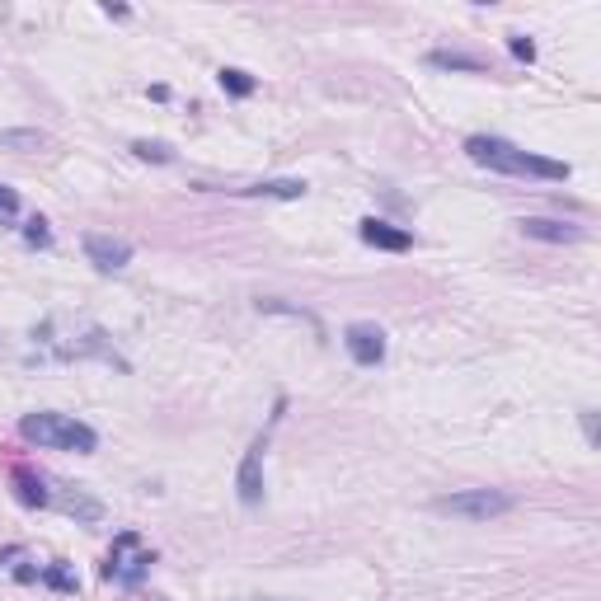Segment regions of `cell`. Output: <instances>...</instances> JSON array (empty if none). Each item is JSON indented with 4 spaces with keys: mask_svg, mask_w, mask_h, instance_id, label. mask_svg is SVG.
Masks as SVG:
<instances>
[{
    "mask_svg": "<svg viewBox=\"0 0 601 601\" xmlns=\"http://www.w3.org/2000/svg\"><path fill=\"white\" fill-rule=\"evenodd\" d=\"M465 151L475 165L484 170H498V174H522V179H550V184H564L569 179V165L564 160H550V155H536V151H522L503 137H470Z\"/></svg>",
    "mask_w": 601,
    "mask_h": 601,
    "instance_id": "cell-1",
    "label": "cell"
},
{
    "mask_svg": "<svg viewBox=\"0 0 601 601\" xmlns=\"http://www.w3.org/2000/svg\"><path fill=\"white\" fill-rule=\"evenodd\" d=\"M19 437L33 442V447H47V451H76V456H90L99 447V432L90 423H80L71 414H29L19 423Z\"/></svg>",
    "mask_w": 601,
    "mask_h": 601,
    "instance_id": "cell-2",
    "label": "cell"
},
{
    "mask_svg": "<svg viewBox=\"0 0 601 601\" xmlns=\"http://www.w3.org/2000/svg\"><path fill=\"white\" fill-rule=\"evenodd\" d=\"M432 508L451 512V517H465V522H489V517H503V512L517 508V498L508 489H461V494L437 498Z\"/></svg>",
    "mask_w": 601,
    "mask_h": 601,
    "instance_id": "cell-3",
    "label": "cell"
},
{
    "mask_svg": "<svg viewBox=\"0 0 601 601\" xmlns=\"http://www.w3.org/2000/svg\"><path fill=\"white\" fill-rule=\"evenodd\" d=\"M155 564V550H141V540L132 536V531H123V536L113 540V555H108V564H104V578L108 583H123V587H132V583H141V573Z\"/></svg>",
    "mask_w": 601,
    "mask_h": 601,
    "instance_id": "cell-4",
    "label": "cell"
},
{
    "mask_svg": "<svg viewBox=\"0 0 601 601\" xmlns=\"http://www.w3.org/2000/svg\"><path fill=\"white\" fill-rule=\"evenodd\" d=\"M343 348L353 353L357 367H376V362L386 357V334H381L376 324H348V329H343Z\"/></svg>",
    "mask_w": 601,
    "mask_h": 601,
    "instance_id": "cell-5",
    "label": "cell"
},
{
    "mask_svg": "<svg viewBox=\"0 0 601 601\" xmlns=\"http://www.w3.org/2000/svg\"><path fill=\"white\" fill-rule=\"evenodd\" d=\"M85 259L99 268V273H123L132 263V245L127 240H113V235H85Z\"/></svg>",
    "mask_w": 601,
    "mask_h": 601,
    "instance_id": "cell-6",
    "label": "cell"
},
{
    "mask_svg": "<svg viewBox=\"0 0 601 601\" xmlns=\"http://www.w3.org/2000/svg\"><path fill=\"white\" fill-rule=\"evenodd\" d=\"M357 231H362V240H367L371 249H390V254H404V249L414 245V235L400 231V226H390V221H381V216L357 221Z\"/></svg>",
    "mask_w": 601,
    "mask_h": 601,
    "instance_id": "cell-7",
    "label": "cell"
},
{
    "mask_svg": "<svg viewBox=\"0 0 601 601\" xmlns=\"http://www.w3.org/2000/svg\"><path fill=\"white\" fill-rule=\"evenodd\" d=\"M263 447H268V437H254V447L240 461V498H245L249 508L263 498Z\"/></svg>",
    "mask_w": 601,
    "mask_h": 601,
    "instance_id": "cell-8",
    "label": "cell"
},
{
    "mask_svg": "<svg viewBox=\"0 0 601 601\" xmlns=\"http://www.w3.org/2000/svg\"><path fill=\"white\" fill-rule=\"evenodd\" d=\"M517 226H522V235H531V240H550V245H573V240H583V231H578V226H569V221H545V216H522Z\"/></svg>",
    "mask_w": 601,
    "mask_h": 601,
    "instance_id": "cell-9",
    "label": "cell"
},
{
    "mask_svg": "<svg viewBox=\"0 0 601 601\" xmlns=\"http://www.w3.org/2000/svg\"><path fill=\"white\" fill-rule=\"evenodd\" d=\"M235 193H245V198H306V184L301 179H268V184H249Z\"/></svg>",
    "mask_w": 601,
    "mask_h": 601,
    "instance_id": "cell-10",
    "label": "cell"
},
{
    "mask_svg": "<svg viewBox=\"0 0 601 601\" xmlns=\"http://www.w3.org/2000/svg\"><path fill=\"white\" fill-rule=\"evenodd\" d=\"M15 494L24 508H47V503H52V494L43 489V479L29 475V470H15Z\"/></svg>",
    "mask_w": 601,
    "mask_h": 601,
    "instance_id": "cell-11",
    "label": "cell"
},
{
    "mask_svg": "<svg viewBox=\"0 0 601 601\" xmlns=\"http://www.w3.org/2000/svg\"><path fill=\"white\" fill-rule=\"evenodd\" d=\"M221 90L226 94H235V99H249V94H254V76H249V71H240V66H221Z\"/></svg>",
    "mask_w": 601,
    "mask_h": 601,
    "instance_id": "cell-12",
    "label": "cell"
},
{
    "mask_svg": "<svg viewBox=\"0 0 601 601\" xmlns=\"http://www.w3.org/2000/svg\"><path fill=\"white\" fill-rule=\"evenodd\" d=\"M0 146H10V151H38V146H47L43 132H0Z\"/></svg>",
    "mask_w": 601,
    "mask_h": 601,
    "instance_id": "cell-13",
    "label": "cell"
},
{
    "mask_svg": "<svg viewBox=\"0 0 601 601\" xmlns=\"http://www.w3.org/2000/svg\"><path fill=\"white\" fill-rule=\"evenodd\" d=\"M428 62L437 66V71H479L475 57H461V52H432Z\"/></svg>",
    "mask_w": 601,
    "mask_h": 601,
    "instance_id": "cell-14",
    "label": "cell"
},
{
    "mask_svg": "<svg viewBox=\"0 0 601 601\" xmlns=\"http://www.w3.org/2000/svg\"><path fill=\"white\" fill-rule=\"evenodd\" d=\"M132 151L141 155V160H155V165H170L174 151L165 146V141H132Z\"/></svg>",
    "mask_w": 601,
    "mask_h": 601,
    "instance_id": "cell-15",
    "label": "cell"
},
{
    "mask_svg": "<svg viewBox=\"0 0 601 601\" xmlns=\"http://www.w3.org/2000/svg\"><path fill=\"white\" fill-rule=\"evenodd\" d=\"M24 240H29V245H52V231H47L43 216H29V226H24Z\"/></svg>",
    "mask_w": 601,
    "mask_h": 601,
    "instance_id": "cell-16",
    "label": "cell"
},
{
    "mask_svg": "<svg viewBox=\"0 0 601 601\" xmlns=\"http://www.w3.org/2000/svg\"><path fill=\"white\" fill-rule=\"evenodd\" d=\"M10 216H19V193L0 184V221H10Z\"/></svg>",
    "mask_w": 601,
    "mask_h": 601,
    "instance_id": "cell-17",
    "label": "cell"
},
{
    "mask_svg": "<svg viewBox=\"0 0 601 601\" xmlns=\"http://www.w3.org/2000/svg\"><path fill=\"white\" fill-rule=\"evenodd\" d=\"M512 52H517L522 62H536V43H531V38H522V33H512Z\"/></svg>",
    "mask_w": 601,
    "mask_h": 601,
    "instance_id": "cell-18",
    "label": "cell"
},
{
    "mask_svg": "<svg viewBox=\"0 0 601 601\" xmlns=\"http://www.w3.org/2000/svg\"><path fill=\"white\" fill-rule=\"evenodd\" d=\"M47 583H52V587H62V592H76V578H66L62 569H47Z\"/></svg>",
    "mask_w": 601,
    "mask_h": 601,
    "instance_id": "cell-19",
    "label": "cell"
}]
</instances>
